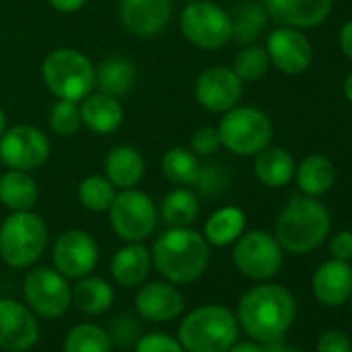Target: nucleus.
Instances as JSON below:
<instances>
[{"instance_id": "22", "label": "nucleus", "mask_w": 352, "mask_h": 352, "mask_svg": "<svg viewBox=\"0 0 352 352\" xmlns=\"http://www.w3.org/2000/svg\"><path fill=\"white\" fill-rule=\"evenodd\" d=\"M151 251L143 243H126L110 261L112 280L124 288L141 286L151 272Z\"/></svg>"}, {"instance_id": "50", "label": "nucleus", "mask_w": 352, "mask_h": 352, "mask_svg": "<svg viewBox=\"0 0 352 352\" xmlns=\"http://www.w3.org/2000/svg\"><path fill=\"white\" fill-rule=\"evenodd\" d=\"M350 352H352V346H350Z\"/></svg>"}, {"instance_id": "38", "label": "nucleus", "mask_w": 352, "mask_h": 352, "mask_svg": "<svg viewBox=\"0 0 352 352\" xmlns=\"http://www.w3.org/2000/svg\"><path fill=\"white\" fill-rule=\"evenodd\" d=\"M135 352H185V348L170 333L151 331L135 342Z\"/></svg>"}, {"instance_id": "12", "label": "nucleus", "mask_w": 352, "mask_h": 352, "mask_svg": "<svg viewBox=\"0 0 352 352\" xmlns=\"http://www.w3.org/2000/svg\"><path fill=\"white\" fill-rule=\"evenodd\" d=\"M50 157L48 135L32 124H17L0 137V162L11 170L34 172Z\"/></svg>"}, {"instance_id": "41", "label": "nucleus", "mask_w": 352, "mask_h": 352, "mask_svg": "<svg viewBox=\"0 0 352 352\" xmlns=\"http://www.w3.org/2000/svg\"><path fill=\"white\" fill-rule=\"evenodd\" d=\"M329 255L338 261H350L352 259V232L340 230L329 241Z\"/></svg>"}, {"instance_id": "23", "label": "nucleus", "mask_w": 352, "mask_h": 352, "mask_svg": "<svg viewBox=\"0 0 352 352\" xmlns=\"http://www.w3.org/2000/svg\"><path fill=\"white\" fill-rule=\"evenodd\" d=\"M104 176L118 189H135L143 174H145V160L141 151L133 145H116L108 151L104 160Z\"/></svg>"}, {"instance_id": "4", "label": "nucleus", "mask_w": 352, "mask_h": 352, "mask_svg": "<svg viewBox=\"0 0 352 352\" xmlns=\"http://www.w3.org/2000/svg\"><path fill=\"white\" fill-rule=\"evenodd\" d=\"M239 338V321L224 305H204L191 311L179 325L185 352H226Z\"/></svg>"}, {"instance_id": "30", "label": "nucleus", "mask_w": 352, "mask_h": 352, "mask_svg": "<svg viewBox=\"0 0 352 352\" xmlns=\"http://www.w3.org/2000/svg\"><path fill=\"white\" fill-rule=\"evenodd\" d=\"M247 226V216L241 208L226 206L216 210L204 226V236L214 247H228L232 245Z\"/></svg>"}, {"instance_id": "6", "label": "nucleus", "mask_w": 352, "mask_h": 352, "mask_svg": "<svg viewBox=\"0 0 352 352\" xmlns=\"http://www.w3.org/2000/svg\"><path fill=\"white\" fill-rule=\"evenodd\" d=\"M48 226L42 216L13 212L0 226V257L9 267H32L46 251Z\"/></svg>"}, {"instance_id": "7", "label": "nucleus", "mask_w": 352, "mask_h": 352, "mask_svg": "<svg viewBox=\"0 0 352 352\" xmlns=\"http://www.w3.org/2000/svg\"><path fill=\"white\" fill-rule=\"evenodd\" d=\"M216 129L222 147L241 157H249L265 149L274 135L270 116L253 106H234L224 112Z\"/></svg>"}, {"instance_id": "10", "label": "nucleus", "mask_w": 352, "mask_h": 352, "mask_svg": "<svg viewBox=\"0 0 352 352\" xmlns=\"http://www.w3.org/2000/svg\"><path fill=\"white\" fill-rule=\"evenodd\" d=\"M232 259L245 278L267 282L282 270L284 249L274 234L265 230H249L234 241Z\"/></svg>"}, {"instance_id": "46", "label": "nucleus", "mask_w": 352, "mask_h": 352, "mask_svg": "<svg viewBox=\"0 0 352 352\" xmlns=\"http://www.w3.org/2000/svg\"><path fill=\"white\" fill-rule=\"evenodd\" d=\"M261 348H263V352H298L296 348H288V346H284V342H282V340L265 342V344H261Z\"/></svg>"}, {"instance_id": "27", "label": "nucleus", "mask_w": 352, "mask_h": 352, "mask_svg": "<svg viewBox=\"0 0 352 352\" xmlns=\"http://www.w3.org/2000/svg\"><path fill=\"white\" fill-rule=\"evenodd\" d=\"M137 79L135 65L124 56H108L96 67V87L112 98L126 96Z\"/></svg>"}, {"instance_id": "13", "label": "nucleus", "mask_w": 352, "mask_h": 352, "mask_svg": "<svg viewBox=\"0 0 352 352\" xmlns=\"http://www.w3.org/2000/svg\"><path fill=\"white\" fill-rule=\"evenodd\" d=\"M100 259V249L96 239L79 228L63 232L52 247L54 270L60 272L67 280H79L89 276Z\"/></svg>"}, {"instance_id": "26", "label": "nucleus", "mask_w": 352, "mask_h": 352, "mask_svg": "<svg viewBox=\"0 0 352 352\" xmlns=\"http://www.w3.org/2000/svg\"><path fill=\"white\" fill-rule=\"evenodd\" d=\"M40 189L32 172L7 170L0 174V204L11 212H30L38 204Z\"/></svg>"}, {"instance_id": "11", "label": "nucleus", "mask_w": 352, "mask_h": 352, "mask_svg": "<svg viewBox=\"0 0 352 352\" xmlns=\"http://www.w3.org/2000/svg\"><path fill=\"white\" fill-rule=\"evenodd\" d=\"M23 294H25L28 307L36 315L46 317V319L65 315L73 302L69 280L54 267L32 270L25 276Z\"/></svg>"}, {"instance_id": "33", "label": "nucleus", "mask_w": 352, "mask_h": 352, "mask_svg": "<svg viewBox=\"0 0 352 352\" xmlns=\"http://www.w3.org/2000/svg\"><path fill=\"white\" fill-rule=\"evenodd\" d=\"M116 193H118V189L106 179V176H102V174L85 176V179L79 183V189H77L79 204L85 210L94 212V214L108 212V208L112 206Z\"/></svg>"}, {"instance_id": "19", "label": "nucleus", "mask_w": 352, "mask_h": 352, "mask_svg": "<svg viewBox=\"0 0 352 352\" xmlns=\"http://www.w3.org/2000/svg\"><path fill=\"white\" fill-rule=\"evenodd\" d=\"M333 0H265L272 21L294 30H313L327 21Z\"/></svg>"}, {"instance_id": "9", "label": "nucleus", "mask_w": 352, "mask_h": 352, "mask_svg": "<svg viewBox=\"0 0 352 352\" xmlns=\"http://www.w3.org/2000/svg\"><path fill=\"white\" fill-rule=\"evenodd\" d=\"M179 23L185 40L201 50H218L232 40L230 13L212 0L187 3V7L181 11Z\"/></svg>"}, {"instance_id": "8", "label": "nucleus", "mask_w": 352, "mask_h": 352, "mask_svg": "<svg viewBox=\"0 0 352 352\" xmlns=\"http://www.w3.org/2000/svg\"><path fill=\"white\" fill-rule=\"evenodd\" d=\"M108 220L114 234L124 243L147 241L157 226V210L151 197L143 191L122 189L108 208Z\"/></svg>"}, {"instance_id": "28", "label": "nucleus", "mask_w": 352, "mask_h": 352, "mask_svg": "<svg viewBox=\"0 0 352 352\" xmlns=\"http://www.w3.org/2000/svg\"><path fill=\"white\" fill-rule=\"evenodd\" d=\"M71 298L75 307L85 315H102L114 305V288L108 280L98 276H83L71 288Z\"/></svg>"}, {"instance_id": "1", "label": "nucleus", "mask_w": 352, "mask_h": 352, "mask_svg": "<svg viewBox=\"0 0 352 352\" xmlns=\"http://www.w3.org/2000/svg\"><path fill=\"white\" fill-rule=\"evenodd\" d=\"M296 317V302L288 288L280 284H259L243 294L236 321L245 333L259 342L282 340Z\"/></svg>"}, {"instance_id": "48", "label": "nucleus", "mask_w": 352, "mask_h": 352, "mask_svg": "<svg viewBox=\"0 0 352 352\" xmlns=\"http://www.w3.org/2000/svg\"><path fill=\"white\" fill-rule=\"evenodd\" d=\"M5 131H7V114H5L3 106H0V137H3Z\"/></svg>"}, {"instance_id": "35", "label": "nucleus", "mask_w": 352, "mask_h": 352, "mask_svg": "<svg viewBox=\"0 0 352 352\" xmlns=\"http://www.w3.org/2000/svg\"><path fill=\"white\" fill-rule=\"evenodd\" d=\"M272 63H270V56L265 52V48L261 46H245L232 60V71L239 75V79L245 83H253V81H259L267 75Z\"/></svg>"}, {"instance_id": "15", "label": "nucleus", "mask_w": 352, "mask_h": 352, "mask_svg": "<svg viewBox=\"0 0 352 352\" xmlns=\"http://www.w3.org/2000/svg\"><path fill=\"white\" fill-rule=\"evenodd\" d=\"M265 52L270 56L272 67H276L284 75H300L313 63V46L302 30L278 25L265 44Z\"/></svg>"}, {"instance_id": "5", "label": "nucleus", "mask_w": 352, "mask_h": 352, "mask_svg": "<svg viewBox=\"0 0 352 352\" xmlns=\"http://www.w3.org/2000/svg\"><path fill=\"white\" fill-rule=\"evenodd\" d=\"M42 79L56 100L81 102L96 89V67L75 48H56L42 63Z\"/></svg>"}, {"instance_id": "37", "label": "nucleus", "mask_w": 352, "mask_h": 352, "mask_svg": "<svg viewBox=\"0 0 352 352\" xmlns=\"http://www.w3.org/2000/svg\"><path fill=\"white\" fill-rule=\"evenodd\" d=\"M195 187L199 193L208 197H216L228 187V172L220 164H201V172Z\"/></svg>"}, {"instance_id": "47", "label": "nucleus", "mask_w": 352, "mask_h": 352, "mask_svg": "<svg viewBox=\"0 0 352 352\" xmlns=\"http://www.w3.org/2000/svg\"><path fill=\"white\" fill-rule=\"evenodd\" d=\"M344 96H346V100L352 104V73L346 77V81H344Z\"/></svg>"}, {"instance_id": "32", "label": "nucleus", "mask_w": 352, "mask_h": 352, "mask_svg": "<svg viewBox=\"0 0 352 352\" xmlns=\"http://www.w3.org/2000/svg\"><path fill=\"white\" fill-rule=\"evenodd\" d=\"M63 352H112V338L96 323H79L67 333Z\"/></svg>"}, {"instance_id": "20", "label": "nucleus", "mask_w": 352, "mask_h": 352, "mask_svg": "<svg viewBox=\"0 0 352 352\" xmlns=\"http://www.w3.org/2000/svg\"><path fill=\"white\" fill-rule=\"evenodd\" d=\"M313 294L327 307H338L352 296V267L348 261H323L313 274Z\"/></svg>"}, {"instance_id": "17", "label": "nucleus", "mask_w": 352, "mask_h": 352, "mask_svg": "<svg viewBox=\"0 0 352 352\" xmlns=\"http://www.w3.org/2000/svg\"><path fill=\"white\" fill-rule=\"evenodd\" d=\"M135 309L147 321H172L185 311V296L168 280H145L135 296Z\"/></svg>"}, {"instance_id": "45", "label": "nucleus", "mask_w": 352, "mask_h": 352, "mask_svg": "<svg viewBox=\"0 0 352 352\" xmlns=\"http://www.w3.org/2000/svg\"><path fill=\"white\" fill-rule=\"evenodd\" d=\"M226 352H263L261 344H255V342H241V344H232Z\"/></svg>"}, {"instance_id": "3", "label": "nucleus", "mask_w": 352, "mask_h": 352, "mask_svg": "<svg viewBox=\"0 0 352 352\" xmlns=\"http://www.w3.org/2000/svg\"><path fill=\"white\" fill-rule=\"evenodd\" d=\"M331 228L327 208L317 197L294 195L276 220V241L294 255H305L323 245Z\"/></svg>"}, {"instance_id": "14", "label": "nucleus", "mask_w": 352, "mask_h": 352, "mask_svg": "<svg viewBox=\"0 0 352 352\" xmlns=\"http://www.w3.org/2000/svg\"><path fill=\"white\" fill-rule=\"evenodd\" d=\"M243 81L232 67H208L195 79V100L208 112L224 114L239 106L243 98Z\"/></svg>"}, {"instance_id": "16", "label": "nucleus", "mask_w": 352, "mask_h": 352, "mask_svg": "<svg viewBox=\"0 0 352 352\" xmlns=\"http://www.w3.org/2000/svg\"><path fill=\"white\" fill-rule=\"evenodd\" d=\"M38 340L40 323L36 313L15 298H0V348L7 352H25Z\"/></svg>"}, {"instance_id": "43", "label": "nucleus", "mask_w": 352, "mask_h": 352, "mask_svg": "<svg viewBox=\"0 0 352 352\" xmlns=\"http://www.w3.org/2000/svg\"><path fill=\"white\" fill-rule=\"evenodd\" d=\"M338 44H340L342 54L352 63V19L342 25L340 36H338Z\"/></svg>"}, {"instance_id": "44", "label": "nucleus", "mask_w": 352, "mask_h": 352, "mask_svg": "<svg viewBox=\"0 0 352 352\" xmlns=\"http://www.w3.org/2000/svg\"><path fill=\"white\" fill-rule=\"evenodd\" d=\"M87 3H89V0H48V5L58 13H77Z\"/></svg>"}, {"instance_id": "18", "label": "nucleus", "mask_w": 352, "mask_h": 352, "mask_svg": "<svg viewBox=\"0 0 352 352\" xmlns=\"http://www.w3.org/2000/svg\"><path fill=\"white\" fill-rule=\"evenodd\" d=\"M120 21L137 38L157 36L172 19V0H120Z\"/></svg>"}, {"instance_id": "29", "label": "nucleus", "mask_w": 352, "mask_h": 352, "mask_svg": "<svg viewBox=\"0 0 352 352\" xmlns=\"http://www.w3.org/2000/svg\"><path fill=\"white\" fill-rule=\"evenodd\" d=\"M160 170L164 179L176 187H195L201 172V160L193 149L172 147L162 155Z\"/></svg>"}, {"instance_id": "40", "label": "nucleus", "mask_w": 352, "mask_h": 352, "mask_svg": "<svg viewBox=\"0 0 352 352\" xmlns=\"http://www.w3.org/2000/svg\"><path fill=\"white\" fill-rule=\"evenodd\" d=\"M350 346L348 336L338 329L323 331L317 338V352H350Z\"/></svg>"}, {"instance_id": "31", "label": "nucleus", "mask_w": 352, "mask_h": 352, "mask_svg": "<svg viewBox=\"0 0 352 352\" xmlns=\"http://www.w3.org/2000/svg\"><path fill=\"white\" fill-rule=\"evenodd\" d=\"M201 204L197 193H193L189 187H176L170 193L164 195L160 206V218L170 228L191 226L199 216Z\"/></svg>"}, {"instance_id": "36", "label": "nucleus", "mask_w": 352, "mask_h": 352, "mask_svg": "<svg viewBox=\"0 0 352 352\" xmlns=\"http://www.w3.org/2000/svg\"><path fill=\"white\" fill-rule=\"evenodd\" d=\"M48 124L54 135L58 137H73L79 133L83 126L81 122V110L79 102H69V100H58L48 114Z\"/></svg>"}, {"instance_id": "21", "label": "nucleus", "mask_w": 352, "mask_h": 352, "mask_svg": "<svg viewBox=\"0 0 352 352\" xmlns=\"http://www.w3.org/2000/svg\"><path fill=\"white\" fill-rule=\"evenodd\" d=\"M81 122L96 135H110L120 129L124 120V110L118 98L102 91H91L79 102Z\"/></svg>"}, {"instance_id": "49", "label": "nucleus", "mask_w": 352, "mask_h": 352, "mask_svg": "<svg viewBox=\"0 0 352 352\" xmlns=\"http://www.w3.org/2000/svg\"><path fill=\"white\" fill-rule=\"evenodd\" d=\"M185 3H195V0H185Z\"/></svg>"}, {"instance_id": "42", "label": "nucleus", "mask_w": 352, "mask_h": 352, "mask_svg": "<svg viewBox=\"0 0 352 352\" xmlns=\"http://www.w3.org/2000/svg\"><path fill=\"white\" fill-rule=\"evenodd\" d=\"M137 323L135 321H131L129 317H120V319H116L114 321V338H112V342L116 340V342H120L122 346H126V344H131V342H137L135 338H137Z\"/></svg>"}, {"instance_id": "2", "label": "nucleus", "mask_w": 352, "mask_h": 352, "mask_svg": "<svg viewBox=\"0 0 352 352\" xmlns=\"http://www.w3.org/2000/svg\"><path fill=\"white\" fill-rule=\"evenodd\" d=\"M153 267L172 284H191L210 265V243L189 226L168 228L151 247Z\"/></svg>"}, {"instance_id": "39", "label": "nucleus", "mask_w": 352, "mask_h": 352, "mask_svg": "<svg viewBox=\"0 0 352 352\" xmlns=\"http://www.w3.org/2000/svg\"><path fill=\"white\" fill-rule=\"evenodd\" d=\"M220 147H222V141H220V135H218L216 126H199V129L193 131L191 149L197 155H206V157L214 155Z\"/></svg>"}, {"instance_id": "34", "label": "nucleus", "mask_w": 352, "mask_h": 352, "mask_svg": "<svg viewBox=\"0 0 352 352\" xmlns=\"http://www.w3.org/2000/svg\"><path fill=\"white\" fill-rule=\"evenodd\" d=\"M232 19V40L241 42V44H251L253 40L259 38L267 13L265 9L253 5V3H245L241 7L234 9V13H230Z\"/></svg>"}, {"instance_id": "24", "label": "nucleus", "mask_w": 352, "mask_h": 352, "mask_svg": "<svg viewBox=\"0 0 352 352\" xmlns=\"http://www.w3.org/2000/svg\"><path fill=\"white\" fill-rule=\"evenodd\" d=\"M253 172L257 181L267 189H282L294 179L296 162L292 153L284 147H272L267 145L259 153L253 155Z\"/></svg>"}, {"instance_id": "25", "label": "nucleus", "mask_w": 352, "mask_h": 352, "mask_svg": "<svg viewBox=\"0 0 352 352\" xmlns=\"http://www.w3.org/2000/svg\"><path fill=\"white\" fill-rule=\"evenodd\" d=\"M294 181L300 195L307 197H323L336 183V166L329 157L321 153H311L296 164Z\"/></svg>"}]
</instances>
